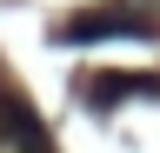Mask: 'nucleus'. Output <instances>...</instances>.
Returning <instances> with one entry per match:
<instances>
[{
	"instance_id": "obj_1",
	"label": "nucleus",
	"mask_w": 160,
	"mask_h": 153,
	"mask_svg": "<svg viewBox=\"0 0 160 153\" xmlns=\"http://www.w3.org/2000/svg\"><path fill=\"white\" fill-rule=\"evenodd\" d=\"M113 33H153L147 13H133V7H113V13H80V20L60 27V40H113Z\"/></svg>"
},
{
	"instance_id": "obj_2",
	"label": "nucleus",
	"mask_w": 160,
	"mask_h": 153,
	"mask_svg": "<svg viewBox=\"0 0 160 153\" xmlns=\"http://www.w3.org/2000/svg\"><path fill=\"white\" fill-rule=\"evenodd\" d=\"M0 153H47V133H40V120L27 107L0 100Z\"/></svg>"
}]
</instances>
